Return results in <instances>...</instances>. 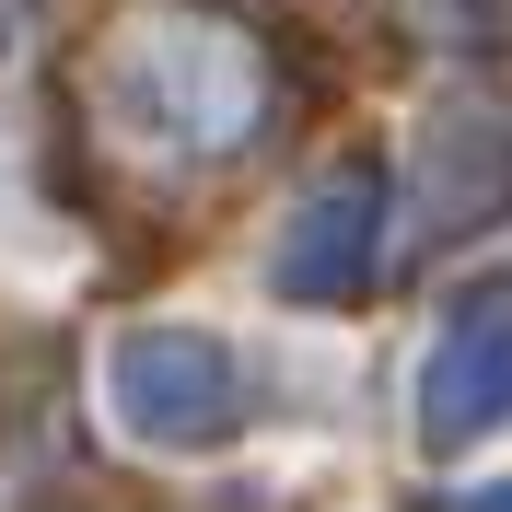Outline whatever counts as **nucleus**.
<instances>
[{"mask_svg": "<svg viewBox=\"0 0 512 512\" xmlns=\"http://www.w3.org/2000/svg\"><path fill=\"white\" fill-rule=\"evenodd\" d=\"M117 408L140 419V431H163V443H210V431H233V361L222 338H198V326H152V338H128L117 350Z\"/></svg>", "mask_w": 512, "mask_h": 512, "instance_id": "nucleus-1", "label": "nucleus"}, {"mask_svg": "<svg viewBox=\"0 0 512 512\" xmlns=\"http://www.w3.org/2000/svg\"><path fill=\"white\" fill-rule=\"evenodd\" d=\"M512 419V280L466 291L431 350V443H478Z\"/></svg>", "mask_w": 512, "mask_h": 512, "instance_id": "nucleus-2", "label": "nucleus"}, {"mask_svg": "<svg viewBox=\"0 0 512 512\" xmlns=\"http://www.w3.org/2000/svg\"><path fill=\"white\" fill-rule=\"evenodd\" d=\"M152 59H163V117H187L198 140H233V128H245V105H256V59L233 47L222 24H175Z\"/></svg>", "mask_w": 512, "mask_h": 512, "instance_id": "nucleus-3", "label": "nucleus"}, {"mask_svg": "<svg viewBox=\"0 0 512 512\" xmlns=\"http://www.w3.org/2000/svg\"><path fill=\"white\" fill-rule=\"evenodd\" d=\"M361 268H373V187L326 175L303 198V222L280 233V291H361Z\"/></svg>", "mask_w": 512, "mask_h": 512, "instance_id": "nucleus-4", "label": "nucleus"}, {"mask_svg": "<svg viewBox=\"0 0 512 512\" xmlns=\"http://www.w3.org/2000/svg\"><path fill=\"white\" fill-rule=\"evenodd\" d=\"M466 512H512V489H478V501H466Z\"/></svg>", "mask_w": 512, "mask_h": 512, "instance_id": "nucleus-5", "label": "nucleus"}]
</instances>
